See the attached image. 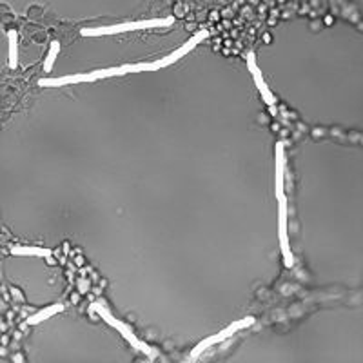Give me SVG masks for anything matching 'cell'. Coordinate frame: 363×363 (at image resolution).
Instances as JSON below:
<instances>
[{"label":"cell","instance_id":"6da1fadb","mask_svg":"<svg viewBox=\"0 0 363 363\" xmlns=\"http://www.w3.org/2000/svg\"><path fill=\"white\" fill-rule=\"evenodd\" d=\"M175 24V16L167 18H153V21H140V22H124V24H114V26L104 27H84L80 35L82 36H105V35H118L124 32H135V29H151V27H169Z\"/></svg>","mask_w":363,"mask_h":363},{"label":"cell","instance_id":"7a4b0ae2","mask_svg":"<svg viewBox=\"0 0 363 363\" xmlns=\"http://www.w3.org/2000/svg\"><path fill=\"white\" fill-rule=\"evenodd\" d=\"M89 311L97 312V314H99V316L102 318V320H105V322H108L109 325L114 327V329H116V331H118L120 334H122V336H124L125 340H127V342L131 343V345H133V347L138 349L140 353L147 354V356H149L151 360H155L156 356H158V353H156L155 349H151L149 345H147V343L140 342V340H138V338L135 336V332L131 331V327L127 325V323L120 322L118 318H114L113 314H111V311H109V309H105L104 305H100V303H91V307H89Z\"/></svg>","mask_w":363,"mask_h":363},{"label":"cell","instance_id":"3957f363","mask_svg":"<svg viewBox=\"0 0 363 363\" xmlns=\"http://www.w3.org/2000/svg\"><path fill=\"white\" fill-rule=\"evenodd\" d=\"M120 75H125L122 68L97 69V71L77 73V75H66V77L58 78H42V80H38V86L40 88H60V86H71V84L95 82V80H102V78L120 77Z\"/></svg>","mask_w":363,"mask_h":363},{"label":"cell","instance_id":"277c9868","mask_svg":"<svg viewBox=\"0 0 363 363\" xmlns=\"http://www.w3.org/2000/svg\"><path fill=\"white\" fill-rule=\"evenodd\" d=\"M253 323H254L253 318H244V320H240V322H234V323H231V325H229V327H225L223 331H220V332H218V334H214V336L205 338L203 342H200L197 345V347L192 349L191 360L198 358V356H200V354L205 353V351H208L209 347H213V345H216V343H220V342H225L227 338L233 336L234 332L240 331V329H245V327H247V325H253Z\"/></svg>","mask_w":363,"mask_h":363},{"label":"cell","instance_id":"5b68a950","mask_svg":"<svg viewBox=\"0 0 363 363\" xmlns=\"http://www.w3.org/2000/svg\"><path fill=\"white\" fill-rule=\"evenodd\" d=\"M278 240H280V249L284 254V264L287 267L295 265V258L290 253L289 245V231H287V198H280L278 200Z\"/></svg>","mask_w":363,"mask_h":363},{"label":"cell","instance_id":"8992f818","mask_svg":"<svg viewBox=\"0 0 363 363\" xmlns=\"http://www.w3.org/2000/svg\"><path fill=\"white\" fill-rule=\"evenodd\" d=\"M247 68H249L251 75H253L254 84H256V88H258V91H260V93H262V99L265 100V104H269L271 108H275V104H276L275 95L271 93L269 86L265 84L264 75H262V71H260V68H258V66H256V55H254L253 51L247 53Z\"/></svg>","mask_w":363,"mask_h":363},{"label":"cell","instance_id":"52a82bcc","mask_svg":"<svg viewBox=\"0 0 363 363\" xmlns=\"http://www.w3.org/2000/svg\"><path fill=\"white\" fill-rule=\"evenodd\" d=\"M208 36H209L208 29H200L198 33H195V35H192L191 38H189V40H187L186 44H184V46L178 47L177 51H173L171 55H169V57L162 58V60H164V66H171V64L178 62V60H180L182 57H186L187 53L192 51V49H195V47H197L198 44H200V42L205 40Z\"/></svg>","mask_w":363,"mask_h":363},{"label":"cell","instance_id":"ba28073f","mask_svg":"<svg viewBox=\"0 0 363 363\" xmlns=\"http://www.w3.org/2000/svg\"><path fill=\"white\" fill-rule=\"evenodd\" d=\"M284 178H286V147H284V142H278L276 144V182H275V189H276V198L286 197L284 192Z\"/></svg>","mask_w":363,"mask_h":363},{"label":"cell","instance_id":"9c48e42d","mask_svg":"<svg viewBox=\"0 0 363 363\" xmlns=\"http://www.w3.org/2000/svg\"><path fill=\"white\" fill-rule=\"evenodd\" d=\"M13 256H36V258H51V251L44 247H32V245H15L11 249Z\"/></svg>","mask_w":363,"mask_h":363},{"label":"cell","instance_id":"30bf717a","mask_svg":"<svg viewBox=\"0 0 363 363\" xmlns=\"http://www.w3.org/2000/svg\"><path fill=\"white\" fill-rule=\"evenodd\" d=\"M8 64L11 69L18 66V33L15 29L8 32Z\"/></svg>","mask_w":363,"mask_h":363},{"label":"cell","instance_id":"8fae6325","mask_svg":"<svg viewBox=\"0 0 363 363\" xmlns=\"http://www.w3.org/2000/svg\"><path fill=\"white\" fill-rule=\"evenodd\" d=\"M64 311V305L62 303H53V305L46 307V309H42L40 312H35V314H32V316L27 318V325H38V323L46 322L47 318L55 316L57 312H62Z\"/></svg>","mask_w":363,"mask_h":363},{"label":"cell","instance_id":"7c38bea8","mask_svg":"<svg viewBox=\"0 0 363 363\" xmlns=\"http://www.w3.org/2000/svg\"><path fill=\"white\" fill-rule=\"evenodd\" d=\"M124 69V73H140V71H158V69L166 68L164 60H155V62H138V64H125L120 66Z\"/></svg>","mask_w":363,"mask_h":363},{"label":"cell","instance_id":"4fadbf2b","mask_svg":"<svg viewBox=\"0 0 363 363\" xmlns=\"http://www.w3.org/2000/svg\"><path fill=\"white\" fill-rule=\"evenodd\" d=\"M58 53H60V42L58 40H53L51 46H49V51H47V57L46 60H44V71L49 73L53 68V64H55V60H57Z\"/></svg>","mask_w":363,"mask_h":363},{"label":"cell","instance_id":"5bb4252c","mask_svg":"<svg viewBox=\"0 0 363 363\" xmlns=\"http://www.w3.org/2000/svg\"><path fill=\"white\" fill-rule=\"evenodd\" d=\"M78 289H80V292H86V290L89 289L88 281H86V280H82V281H80V284H78Z\"/></svg>","mask_w":363,"mask_h":363},{"label":"cell","instance_id":"9a60e30c","mask_svg":"<svg viewBox=\"0 0 363 363\" xmlns=\"http://www.w3.org/2000/svg\"><path fill=\"white\" fill-rule=\"evenodd\" d=\"M13 295H15V300H18V301L24 300V298H22L21 292H18V290H16V289H13Z\"/></svg>","mask_w":363,"mask_h":363},{"label":"cell","instance_id":"2e32d148","mask_svg":"<svg viewBox=\"0 0 363 363\" xmlns=\"http://www.w3.org/2000/svg\"><path fill=\"white\" fill-rule=\"evenodd\" d=\"M13 360H15V362H24V358H22L21 354H15V358Z\"/></svg>","mask_w":363,"mask_h":363}]
</instances>
